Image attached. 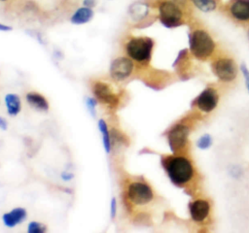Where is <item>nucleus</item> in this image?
Instances as JSON below:
<instances>
[{"instance_id":"obj_28","label":"nucleus","mask_w":249,"mask_h":233,"mask_svg":"<svg viewBox=\"0 0 249 233\" xmlns=\"http://www.w3.org/2000/svg\"><path fill=\"white\" fill-rule=\"evenodd\" d=\"M245 81H246V86H247V89H248V91H249V78H248V79H246Z\"/></svg>"},{"instance_id":"obj_23","label":"nucleus","mask_w":249,"mask_h":233,"mask_svg":"<svg viewBox=\"0 0 249 233\" xmlns=\"http://www.w3.org/2000/svg\"><path fill=\"white\" fill-rule=\"evenodd\" d=\"M0 129L1 130H7L8 129V122H7V120L4 118V117H2V116H0Z\"/></svg>"},{"instance_id":"obj_20","label":"nucleus","mask_w":249,"mask_h":233,"mask_svg":"<svg viewBox=\"0 0 249 233\" xmlns=\"http://www.w3.org/2000/svg\"><path fill=\"white\" fill-rule=\"evenodd\" d=\"M212 145V138L208 134L202 135L196 142V147L200 150H206Z\"/></svg>"},{"instance_id":"obj_11","label":"nucleus","mask_w":249,"mask_h":233,"mask_svg":"<svg viewBox=\"0 0 249 233\" xmlns=\"http://www.w3.org/2000/svg\"><path fill=\"white\" fill-rule=\"evenodd\" d=\"M229 12L237 20H249V0H231L229 5Z\"/></svg>"},{"instance_id":"obj_9","label":"nucleus","mask_w":249,"mask_h":233,"mask_svg":"<svg viewBox=\"0 0 249 233\" xmlns=\"http://www.w3.org/2000/svg\"><path fill=\"white\" fill-rule=\"evenodd\" d=\"M189 128L183 124L175 125L167 135L168 145L170 150L175 152L176 150L182 149L188 140Z\"/></svg>"},{"instance_id":"obj_21","label":"nucleus","mask_w":249,"mask_h":233,"mask_svg":"<svg viewBox=\"0 0 249 233\" xmlns=\"http://www.w3.org/2000/svg\"><path fill=\"white\" fill-rule=\"evenodd\" d=\"M96 104H97L96 98H92V97H87V98H86V106H87V108H88L89 114H90L93 117L95 116V114H96V110H95Z\"/></svg>"},{"instance_id":"obj_4","label":"nucleus","mask_w":249,"mask_h":233,"mask_svg":"<svg viewBox=\"0 0 249 233\" xmlns=\"http://www.w3.org/2000/svg\"><path fill=\"white\" fill-rule=\"evenodd\" d=\"M159 18L163 26L166 28L177 27L182 23L183 13L179 5L171 0L161 1L158 7Z\"/></svg>"},{"instance_id":"obj_30","label":"nucleus","mask_w":249,"mask_h":233,"mask_svg":"<svg viewBox=\"0 0 249 233\" xmlns=\"http://www.w3.org/2000/svg\"><path fill=\"white\" fill-rule=\"evenodd\" d=\"M0 1H7V0H0Z\"/></svg>"},{"instance_id":"obj_10","label":"nucleus","mask_w":249,"mask_h":233,"mask_svg":"<svg viewBox=\"0 0 249 233\" xmlns=\"http://www.w3.org/2000/svg\"><path fill=\"white\" fill-rule=\"evenodd\" d=\"M218 104L217 91L211 87L204 89L196 98L197 108L205 113L213 111Z\"/></svg>"},{"instance_id":"obj_7","label":"nucleus","mask_w":249,"mask_h":233,"mask_svg":"<svg viewBox=\"0 0 249 233\" xmlns=\"http://www.w3.org/2000/svg\"><path fill=\"white\" fill-rule=\"evenodd\" d=\"M215 75L223 82H231L236 78L237 67L235 62L231 58H221L213 64Z\"/></svg>"},{"instance_id":"obj_2","label":"nucleus","mask_w":249,"mask_h":233,"mask_svg":"<svg viewBox=\"0 0 249 233\" xmlns=\"http://www.w3.org/2000/svg\"><path fill=\"white\" fill-rule=\"evenodd\" d=\"M125 52L139 63H147L151 59L154 41L149 37H132L125 43Z\"/></svg>"},{"instance_id":"obj_24","label":"nucleus","mask_w":249,"mask_h":233,"mask_svg":"<svg viewBox=\"0 0 249 233\" xmlns=\"http://www.w3.org/2000/svg\"><path fill=\"white\" fill-rule=\"evenodd\" d=\"M61 178L63 181H70L72 178H73V174L72 173H69L67 171H64L62 174H61Z\"/></svg>"},{"instance_id":"obj_15","label":"nucleus","mask_w":249,"mask_h":233,"mask_svg":"<svg viewBox=\"0 0 249 233\" xmlns=\"http://www.w3.org/2000/svg\"><path fill=\"white\" fill-rule=\"evenodd\" d=\"M26 101L29 103V105L36 109L37 111L41 112H47L49 110V103L47 99L42 96L39 93L36 92H29L26 94Z\"/></svg>"},{"instance_id":"obj_27","label":"nucleus","mask_w":249,"mask_h":233,"mask_svg":"<svg viewBox=\"0 0 249 233\" xmlns=\"http://www.w3.org/2000/svg\"><path fill=\"white\" fill-rule=\"evenodd\" d=\"M171 1H173L177 5H184L187 2V0H171Z\"/></svg>"},{"instance_id":"obj_22","label":"nucleus","mask_w":249,"mask_h":233,"mask_svg":"<svg viewBox=\"0 0 249 233\" xmlns=\"http://www.w3.org/2000/svg\"><path fill=\"white\" fill-rule=\"evenodd\" d=\"M116 214H117V200L115 197H113L110 203V216L112 219L115 218Z\"/></svg>"},{"instance_id":"obj_29","label":"nucleus","mask_w":249,"mask_h":233,"mask_svg":"<svg viewBox=\"0 0 249 233\" xmlns=\"http://www.w3.org/2000/svg\"><path fill=\"white\" fill-rule=\"evenodd\" d=\"M247 36H248V39H249V30H248V33H247Z\"/></svg>"},{"instance_id":"obj_18","label":"nucleus","mask_w":249,"mask_h":233,"mask_svg":"<svg viewBox=\"0 0 249 233\" xmlns=\"http://www.w3.org/2000/svg\"><path fill=\"white\" fill-rule=\"evenodd\" d=\"M192 3L199 11L204 13H209L217 8L216 0H191Z\"/></svg>"},{"instance_id":"obj_17","label":"nucleus","mask_w":249,"mask_h":233,"mask_svg":"<svg viewBox=\"0 0 249 233\" xmlns=\"http://www.w3.org/2000/svg\"><path fill=\"white\" fill-rule=\"evenodd\" d=\"M97 125H98V129L102 135V144H103L104 150H105V152L109 153L111 151L112 146H111V137H110L107 123L104 119L100 118L97 122Z\"/></svg>"},{"instance_id":"obj_26","label":"nucleus","mask_w":249,"mask_h":233,"mask_svg":"<svg viewBox=\"0 0 249 233\" xmlns=\"http://www.w3.org/2000/svg\"><path fill=\"white\" fill-rule=\"evenodd\" d=\"M10 30H12L11 26H8L6 24L0 23V31H10Z\"/></svg>"},{"instance_id":"obj_1","label":"nucleus","mask_w":249,"mask_h":233,"mask_svg":"<svg viewBox=\"0 0 249 233\" xmlns=\"http://www.w3.org/2000/svg\"><path fill=\"white\" fill-rule=\"evenodd\" d=\"M163 166L170 181L176 185L184 184L193 178V166L190 160L185 157H167L163 161Z\"/></svg>"},{"instance_id":"obj_6","label":"nucleus","mask_w":249,"mask_h":233,"mask_svg":"<svg viewBox=\"0 0 249 233\" xmlns=\"http://www.w3.org/2000/svg\"><path fill=\"white\" fill-rule=\"evenodd\" d=\"M133 68L134 65L131 58L120 56L112 60L109 67V73L113 80L121 82L127 79L131 75Z\"/></svg>"},{"instance_id":"obj_12","label":"nucleus","mask_w":249,"mask_h":233,"mask_svg":"<svg viewBox=\"0 0 249 233\" xmlns=\"http://www.w3.org/2000/svg\"><path fill=\"white\" fill-rule=\"evenodd\" d=\"M210 206L206 200L197 199L190 205V215L195 221L204 220L209 214Z\"/></svg>"},{"instance_id":"obj_25","label":"nucleus","mask_w":249,"mask_h":233,"mask_svg":"<svg viewBox=\"0 0 249 233\" xmlns=\"http://www.w3.org/2000/svg\"><path fill=\"white\" fill-rule=\"evenodd\" d=\"M84 6L86 7H89V8H92L95 3H96V0H84Z\"/></svg>"},{"instance_id":"obj_13","label":"nucleus","mask_w":249,"mask_h":233,"mask_svg":"<svg viewBox=\"0 0 249 233\" xmlns=\"http://www.w3.org/2000/svg\"><path fill=\"white\" fill-rule=\"evenodd\" d=\"M26 211L24 208L18 207L14 208L12 211L5 213L2 216V221L5 226L9 228H13L18 224L21 223L26 218Z\"/></svg>"},{"instance_id":"obj_8","label":"nucleus","mask_w":249,"mask_h":233,"mask_svg":"<svg viewBox=\"0 0 249 233\" xmlns=\"http://www.w3.org/2000/svg\"><path fill=\"white\" fill-rule=\"evenodd\" d=\"M92 92L97 101L110 106L116 107L119 104L118 96L113 92L110 85L103 82H95L92 85Z\"/></svg>"},{"instance_id":"obj_3","label":"nucleus","mask_w":249,"mask_h":233,"mask_svg":"<svg viewBox=\"0 0 249 233\" xmlns=\"http://www.w3.org/2000/svg\"><path fill=\"white\" fill-rule=\"evenodd\" d=\"M190 50L198 59H205L211 55L215 43L211 36L203 29H196L190 36Z\"/></svg>"},{"instance_id":"obj_19","label":"nucleus","mask_w":249,"mask_h":233,"mask_svg":"<svg viewBox=\"0 0 249 233\" xmlns=\"http://www.w3.org/2000/svg\"><path fill=\"white\" fill-rule=\"evenodd\" d=\"M46 231V226L38 221H30L27 225L28 233H44Z\"/></svg>"},{"instance_id":"obj_16","label":"nucleus","mask_w":249,"mask_h":233,"mask_svg":"<svg viewBox=\"0 0 249 233\" xmlns=\"http://www.w3.org/2000/svg\"><path fill=\"white\" fill-rule=\"evenodd\" d=\"M5 103L7 108V113L10 116H17L21 109V103L20 98L14 93H9L5 96Z\"/></svg>"},{"instance_id":"obj_5","label":"nucleus","mask_w":249,"mask_h":233,"mask_svg":"<svg viewBox=\"0 0 249 233\" xmlns=\"http://www.w3.org/2000/svg\"><path fill=\"white\" fill-rule=\"evenodd\" d=\"M126 195L128 200L134 205H145L152 201L154 197L151 187L142 182H133L127 186Z\"/></svg>"},{"instance_id":"obj_14","label":"nucleus","mask_w":249,"mask_h":233,"mask_svg":"<svg viewBox=\"0 0 249 233\" xmlns=\"http://www.w3.org/2000/svg\"><path fill=\"white\" fill-rule=\"evenodd\" d=\"M93 10L92 8H89V7H81L79 8L71 17L70 18V21L73 23V24H76V25H81V24H85V23H88L89 21L91 20V18L93 17Z\"/></svg>"}]
</instances>
